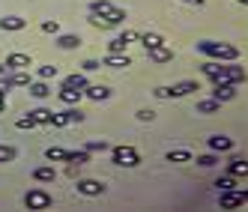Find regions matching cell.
<instances>
[{
    "label": "cell",
    "mask_w": 248,
    "mask_h": 212,
    "mask_svg": "<svg viewBox=\"0 0 248 212\" xmlns=\"http://www.w3.org/2000/svg\"><path fill=\"white\" fill-rule=\"evenodd\" d=\"M198 51H201V54H206V57H216V60H233V63H236V57H239V51H236L233 45H227V42H212V39L198 42Z\"/></svg>",
    "instance_id": "6da1fadb"
},
{
    "label": "cell",
    "mask_w": 248,
    "mask_h": 212,
    "mask_svg": "<svg viewBox=\"0 0 248 212\" xmlns=\"http://www.w3.org/2000/svg\"><path fill=\"white\" fill-rule=\"evenodd\" d=\"M90 15H102L111 27H117V24L126 21V12H123L120 6H114L111 0H93V3H90Z\"/></svg>",
    "instance_id": "7a4b0ae2"
},
{
    "label": "cell",
    "mask_w": 248,
    "mask_h": 212,
    "mask_svg": "<svg viewBox=\"0 0 248 212\" xmlns=\"http://www.w3.org/2000/svg\"><path fill=\"white\" fill-rule=\"evenodd\" d=\"M194 90H198V81H180L173 87H155V96L158 99H183V96H191Z\"/></svg>",
    "instance_id": "3957f363"
},
{
    "label": "cell",
    "mask_w": 248,
    "mask_h": 212,
    "mask_svg": "<svg viewBox=\"0 0 248 212\" xmlns=\"http://www.w3.org/2000/svg\"><path fill=\"white\" fill-rule=\"evenodd\" d=\"M111 158H114V165H120V167H138L140 165V155H138L135 147H114Z\"/></svg>",
    "instance_id": "277c9868"
},
{
    "label": "cell",
    "mask_w": 248,
    "mask_h": 212,
    "mask_svg": "<svg viewBox=\"0 0 248 212\" xmlns=\"http://www.w3.org/2000/svg\"><path fill=\"white\" fill-rule=\"evenodd\" d=\"M24 206L27 209H48L51 206V194L42 191V188H33V191L24 194Z\"/></svg>",
    "instance_id": "5b68a950"
},
{
    "label": "cell",
    "mask_w": 248,
    "mask_h": 212,
    "mask_svg": "<svg viewBox=\"0 0 248 212\" xmlns=\"http://www.w3.org/2000/svg\"><path fill=\"white\" fill-rule=\"evenodd\" d=\"M138 39V33H120V36H114L111 42H108V54H126V48H129V42H135Z\"/></svg>",
    "instance_id": "8992f818"
},
{
    "label": "cell",
    "mask_w": 248,
    "mask_h": 212,
    "mask_svg": "<svg viewBox=\"0 0 248 212\" xmlns=\"http://www.w3.org/2000/svg\"><path fill=\"white\" fill-rule=\"evenodd\" d=\"M75 188H78V194H87V197H99V194H105V185L99 180H78Z\"/></svg>",
    "instance_id": "52a82bcc"
},
{
    "label": "cell",
    "mask_w": 248,
    "mask_h": 212,
    "mask_svg": "<svg viewBox=\"0 0 248 212\" xmlns=\"http://www.w3.org/2000/svg\"><path fill=\"white\" fill-rule=\"evenodd\" d=\"M233 96H236V84H230V81H216L212 99H218V102H230Z\"/></svg>",
    "instance_id": "ba28073f"
},
{
    "label": "cell",
    "mask_w": 248,
    "mask_h": 212,
    "mask_svg": "<svg viewBox=\"0 0 248 212\" xmlns=\"http://www.w3.org/2000/svg\"><path fill=\"white\" fill-rule=\"evenodd\" d=\"M221 209H236V206H242L245 203V194L242 191H236V188H230V191H221Z\"/></svg>",
    "instance_id": "9c48e42d"
},
{
    "label": "cell",
    "mask_w": 248,
    "mask_h": 212,
    "mask_svg": "<svg viewBox=\"0 0 248 212\" xmlns=\"http://www.w3.org/2000/svg\"><path fill=\"white\" fill-rule=\"evenodd\" d=\"M84 96L93 99V102H105V99H111V90L105 84H87L84 87Z\"/></svg>",
    "instance_id": "30bf717a"
},
{
    "label": "cell",
    "mask_w": 248,
    "mask_h": 212,
    "mask_svg": "<svg viewBox=\"0 0 248 212\" xmlns=\"http://www.w3.org/2000/svg\"><path fill=\"white\" fill-rule=\"evenodd\" d=\"M27 27V18H18V15H6V18H0V30L6 33H18Z\"/></svg>",
    "instance_id": "8fae6325"
},
{
    "label": "cell",
    "mask_w": 248,
    "mask_h": 212,
    "mask_svg": "<svg viewBox=\"0 0 248 212\" xmlns=\"http://www.w3.org/2000/svg\"><path fill=\"white\" fill-rule=\"evenodd\" d=\"M209 150L212 152H230L233 150V140H230L227 135H212L209 137Z\"/></svg>",
    "instance_id": "7c38bea8"
},
{
    "label": "cell",
    "mask_w": 248,
    "mask_h": 212,
    "mask_svg": "<svg viewBox=\"0 0 248 212\" xmlns=\"http://www.w3.org/2000/svg\"><path fill=\"white\" fill-rule=\"evenodd\" d=\"M57 96H60V102H66V105H78L81 96H84V90H78V87H66V84H63Z\"/></svg>",
    "instance_id": "4fadbf2b"
},
{
    "label": "cell",
    "mask_w": 248,
    "mask_h": 212,
    "mask_svg": "<svg viewBox=\"0 0 248 212\" xmlns=\"http://www.w3.org/2000/svg\"><path fill=\"white\" fill-rule=\"evenodd\" d=\"M66 162H69V167H81V165L90 162V150H72V152H66Z\"/></svg>",
    "instance_id": "5bb4252c"
},
{
    "label": "cell",
    "mask_w": 248,
    "mask_h": 212,
    "mask_svg": "<svg viewBox=\"0 0 248 212\" xmlns=\"http://www.w3.org/2000/svg\"><path fill=\"white\" fill-rule=\"evenodd\" d=\"M147 54H150V60H153V63H170V60H173V51H170V48H165V45L150 48Z\"/></svg>",
    "instance_id": "9a60e30c"
},
{
    "label": "cell",
    "mask_w": 248,
    "mask_h": 212,
    "mask_svg": "<svg viewBox=\"0 0 248 212\" xmlns=\"http://www.w3.org/2000/svg\"><path fill=\"white\" fill-rule=\"evenodd\" d=\"M6 66H9V72H12V69H27L33 63H30L27 54H18V51H15V54H6Z\"/></svg>",
    "instance_id": "2e32d148"
},
{
    "label": "cell",
    "mask_w": 248,
    "mask_h": 212,
    "mask_svg": "<svg viewBox=\"0 0 248 212\" xmlns=\"http://www.w3.org/2000/svg\"><path fill=\"white\" fill-rule=\"evenodd\" d=\"M57 45L63 51H72V48L81 45V36H75V33H57Z\"/></svg>",
    "instance_id": "e0dca14e"
},
{
    "label": "cell",
    "mask_w": 248,
    "mask_h": 212,
    "mask_svg": "<svg viewBox=\"0 0 248 212\" xmlns=\"http://www.w3.org/2000/svg\"><path fill=\"white\" fill-rule=\"evenodd\" d=\"M105 66H111V69H126V66H132V60H129V54H108V57H105Z\"/></svg>",
    "instance_id": "ac0fdd59"
},
{
    "label": "cell",
    "mask_w": 248,
    "mask_h": 212,
    "mask_svg": "<svg viewBox=\"0 0 248 212\" xmlns=\"http://www.w3.org/2000/svg\"><path fill=\"white\" fill-rule=\"evenodd\" d=\"M27 87H30V96H36V99H48L51 96V87L45 81H30Z\"/></svg>",
    "instance_id": "d6986e66"
},
{
    "label": "cell",
    "mask_w": 248,
    "mask_h": 212,
    "mask_svg": "<svg viewBox=\"0 0 248 212\" xmlns=\"http://www.w3.org/2000/svg\"><path fill=\"white\" fill-rule=\"evenodd\" d=\"M33 180H36V182H54L57 173H54V167H36V170H33Z\"/></svg>",
    "instance_id": "ffe728a7"
},
{
    "label": "cell",
    "mask_w": 248,
    "mask_h": 212,
    "mask_svg": "<svg viewBox=\"0 0 248 212\" xmlns=\"http://www.w3.org/2000/svg\"><path fill=\"white\" fill-rule=\"evenodd\" d=\"M138 39L144 42V48H147V51H150V48H158V45H165V39L158 36V33H140Z\"/></svg>",
    "instance_id": "44dd1931"
},
{
    "label": "cell",
    "mask_w": 248,
    "mask_h": 212,
    "mask_svg": "<svg viewBox=\"0 0 248 212\" xmlns=\"http://www.w3.org/2000/svg\"><path fill=\"white\" fill-rule=\"evenodd\" d=\"M227 167H230V176H248V162L245 158H233Z\"/></svg>",
    "instance_id": "7402d4cb"
},
{
    "label": "cell",
    "mask_w": 248,
    "mask_h": 212,
    "mask_svg": "<svg viewBox=\"0 0 248 212\" xmlns=\"http://www.w3.org/2000/svg\"><path fill=\"white\" fill-rule=\"evenodd\" d=\"M218 108H221L218 99H203V102H198V114H216Z\"/></svg>",
    "instance_id": "603a6c76"
},
{
    "label": "cell",
    "mask_w": 248,
    "mask_h": 212,
    "mask_svg": "<svg viewBox=\"0 0 248 212\" xmlns=\"http://www.w3.org/2000/svg\"><path fill=\"white\" fill-rule=\"evenodd\" d=\"M165 158H168V162H173V165H183V162H191V152L188 150H170Z\"/></svg>",
    "instance_id": "cb8c5ba5"
},
{
    "label": "cell",
    "mask_w": 248,
    "mask_h": 212,
    "mask_svg": "<svg viewBox=\"0 0 248 212\" xmlns=\"http://www.w3.org/2000/svg\"><path fill=\"white\" fill-rule=\"evenodd\" d=\"M51 114H54V111H48V108H33V111H30V117L36 120V122H45V126L51 122Z\"/></svg>",
    "instance_id": "d4e9b609"
},
{
    "label": "cell",
    "mask_w": 248,
    "mask_h": 212,
    "mask_svg": "<svg viewBox=\"0 0 248 212\" xmlns=\"http://www.w3.org/2000/svg\"><path fill=\"white\" fill-rule=\"evenodd\" d=\"M45 158H48V162H66V150H60V147H48V150H45Z\"/></svg>",
    "instance_id": "484cf974"
},
{
    "label": "cell",
    "mask_w": 248,
    "mask_h": 212,
    "mask_svg": "<svg viewBox=\"0 0 248 212\" xmlns=\"http://www.w3.org/2000/svg\"><path fill=\"white\" fill-rule=\"evenodd\" d=\"M63 84H66V87H78V90H84V87H87V78H84L81 72H75V75H69Z\"/></svg>",
    "instance_id": "4316f807"
},
{
    "label": "cell",
    "mask_w": 248,
    "mask_h": 212,
    "mask_svg": "<svg viewBox=\"0 0 248 212\" xmlns=\"http://www.w3.org/2000/svg\"><path fill=\"white\" fill-rule=\"evenodd\" d=\"M15 155H18V152H15V147H6V144H0V162H15Z\"/></svg>",
    "instance_id": "83f0119b"
},
{
    "label": "cell",
    "mask_w": 248,
    "mask_h": 212,
    "mask_svg": "<svg viewBox=\"0 0 248 212\" xmlns=\"http://www.w3.org/2000/svg\"><path fill=\"white\" fill-rule=\"evenodd\" d=\"M48 126H57V129L69 126V117H66V111H60V114H51V122H48Z\"/></svg>",
    "instance_id": "f1b7e54d"
},
{
    "label": "cell",
    "mask_w": 248,
    "mask_h": 212,
    "mask_svg": "<svg viewBox=\"0 0 248 212\" xmlns=\"http://www.w3.org/2000/svg\"><path fill=\"white\" fill-rule=\"evenodd\" d=\"M216 185H218V191H230V188H236V180L233 176H221V180H216Z\"/></svg>",
    "instance_id": "f546056e"
},
{
    "label": "cell",
    "mask_w": 248,
    "mask_h": 212,
    "mask_svg": "<svg viewBox=\"0 0 248 212\" xmlns=\"http://www.w3.org/2000/svg\"><path fill=\"white\" fill-rule=\"evenodd\" d=\"M15 126H18V129H36L39 122H36V120H33V117L27 114V117H18V120H15Z\"/></svg>",
    "instance_id": "4dcf8cb0"
},
{
    "label": "cell",
    "mask_w": 248,
    "mask_h": 212,
    "mask_svg": "<svg viewBox=\"0 0 248 212\" xmlns=\"http://www.w3.org/2000/svg\"><path fill=\"white\" fill-rule=\"evenodd\" d=\"M42 30H45V33H54V36H57V33H60V21H57V18H45V21H42Z\"/></svg>",
    "instance_id": "1f68e13d"
},
{
    "label": "cell",
    "mask_w": 248,
    "mask_h": 212,
    "mask_svg": "<svg viewBox=\"0 0 248 212\" xmlns=\"http://www.w3.org/2000/svg\"><path fill=\"white\" fill-rule=\"evenodd\" d=\"M84 150H90V152H105V150H108V140H90V144H84Z\"/></svg>",
    "instance_id": "d6a6232c"
},
{
    "label": "cell",
    "mask_w": 248,
    "mask_h": 212,
    "mask_svg": "<svg viewBox=\"0 0 248 212\" xmlns=\"http://www.w3.org/2000/svg\"><path fill=\"white\" fill-rule=\"evenodd\" d=\"M39 78H42V81L57 78V66H39Z\"/></svg>",
    "instance_id": "836d02e7"
},
{
    "label": "cell",
    "mask_w": 248,
    "mask_h": 212,
    "mask_svg": "<svg viewBox=\"0 0 248 212\" xmlns=\"http://www.w3.org/2000/svg\"><path fill=\"white\" fill-rule=\"evenodd\" d=\"M66 117H69V122H84V111L81 108H69Z\"/></svg>",
    "instance_id": "e575fe53"
},
{
    "label": "cell",
    "mask_w": 248,
    "mask_h": 212,
    "mask_svg": "<svg viewBox=\"0 0 248 212\" xmlns=\"http://www.w3.org/2000/svg\"><path fill=\"white\" fill-rule=\"evenodd\" d=\"M216 162H218L216 155H198V165H201V167H212Z\"/></svg>",
    "instance_id": "d590c367"
},
{
    "label": "cell",
    "mask_w": 248,
    "mask_h": 212,
    "mask_svg": "<svg viewBox=\"0 0 248 212\" xmlns=\"http://www.w3.org/2000/svg\"><path fill=\"white\" fill-rule=\"evenodd\" d=\"M90 24H93V27H102V30H108V27H111L108 21L102 18V15H90Z\"/></svg>",
    "instance_id": "8d00e7d4"
},
{
    "label": "cell",
    "mask_w": 248,
    "mask_h": 212,
    "mask_svg": "<svg viewBox=\"0 0 248 212\" xmlns=\"http://www.w3.org/2000/svg\"><path fill=\"white\" fill-rule=\"evenodd\" d=\"M153 117H155V111H147V108L138 111V120H140V122H153Z\"/></svg>",
    "instance_id": "74e56055"
},
{
    "label": "cell",
    "mask_w": 248,
    "mask_h": 212,
    "mask_svg": "<svg viewBox=\"0 0 248 212\" xmlns=\"http://www.w3.org/2000/svg\"><path fill=\"white\" fill-rule=\"evenodd\" d=\"M81 66H84V72H96V69H99L102 63H96V60H84Z\"/></svg>",
    "instance_id": "f35d334b"
},
{
    "label": "cell",
    "mask_w": 248,
    "mask_h": 212,
    "mask_svg": "<svg viewBox=\"0 0 248 212\" xmlns=\"http://www.w3.org/2000/svg\"><path fill=\"white\" fill-rule=\"evenodd\" d=\"M183 3H186V6H203L206 0H183Z\"/></svg>",
    "instance_id": "ab89813d"
},
{
    "label": "cell",
    "mask_w": 248,
    "mask_h": 212,
    "mask_svg": "<svg viewBox=\"0 0 248 212\" xmlns=\"http://www.w3.org/2000/svg\"><path fill=\"white\" fill-rule=\"evenodd\" d=\"M3 96H6V93H0V114L6 111V102H3Z\"/></svg>",
    "instance_id": "60d3db41"
},
{
    "label": "cell",
    "mask_w": 248,
    "mask_h": 212,
    "mask_svg": "<svg viewBox=\"0 0 248 212\" xmlns=\"http://www.w3.org/2000/svg\"><path fill=\"white\" fill-rule=\"evenodd\" d=\"M239 3H242V6H248V0H239Z\"/></svg>",
    "instance_id": "b9f144b4"
},
{
    "label": "cell",
    "mask_w": 248,
    "mask_h": 212,
    "mask_svg": "<svg viewBox=\"0 0 248 212\" xmlns=\"http://www.w3.org/2000/svg\"><path fill=\"white\" fill-rule=\"evenodd\" d=\"M242 194H245V200H248V191H242Z\"/></svg>",
    "instance_id": "7bdbcfd3"
}]
</instances>
